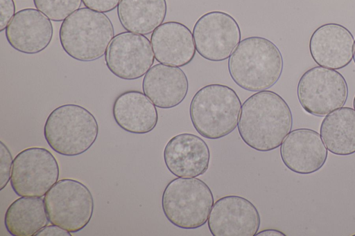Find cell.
<instances>
[{
    "mask_svg": "<svg viewBox=\"0 0 355 236\" xmlns=\"http://www.w3.org/2000/svg\"><path fill=\"white\" fill-rule=\"evenodd\" d=\"M292 127L293 115L288 105L272 91H258L241 105L238 131L242 140L256 151L278 148Z\"/></svg>",
    "mask_w": 355,
    "mask_h": 236,
    "instance_id": "cell-1",
    "label": "cell"
},
{
    "mask_svg": "<svg viewBox=\"0 0 355 236\" xmlns=\"http://www.w3.org/2000/svg\"><path fill=\"white\" fill-rule=\"evenodd\" d=\"M232 80L253 92L267 90L279 80L284 60L279 48L263 37L252 36L240 42L228 60Z\"/></svg>",
    "mask_w": 355,
    "mask_h": 236,
    "instance_id": "cell-2",
    "label": "cell"
},
{
    "mask_svg": "<svg viewBox=\"0 0 355 236\" xmlns=\"http://www.w3.org/2000/svg\"><path fill=\"white\" fill-rule=\"evenodd\" d=\"M241 102L236 91L221 84L200 88L190 102L189 116L196 131L208 139H219L237 127Z\"/></svg>",
    "mask_w": 355,
    "mask_h": 236,
    "instance_id": "cell-3",
    "label": "cell"
},
{
    "mask_svg": "<svg viewBox=\"0 0 355 236\" xmlns=\"http://www.w3.org/2000/svg\"><path fill=\"white\" fill-rule=\"evenodd\" d=\"M110 18L103 12L81 8L62 21L60 43L71 57L80 62L101 58L114 38Z\"/></svg>",
    "mask_w": 355,
    "mask_h": 236,
    "instance_id": "cell-4",
    "label": "cell"
},
{
    "mask_svg": "<svg viewBox=\"0 0 355 236\" xmlns=\"http://www.w3.org/2000/svg\"><path fill=\"white\" fill-rule=\"evenodd\" d=\"M98 134V125L94 116L75 104L54 109L44 126V136L49 147L66 156H78L87 151Z\"/></svg>",
    "mask_w": 355,
    "mask_h": 236,
    "instance_id": "cell-5",
    "label": "cell"
},
{
    "mask_svg": "<svg viewBox=\"0 0 355 236\" xmlns=\"http://www.w3.org/2000/svg\"><path fill=\"white\" fill-rule=\"evenodd\" d=\"M214 200L210 188L196 177H178L165 187L162 208L168 221L183 229H196L208 220Z\"/></svg>",
    "mask_w": 355,
    "mask_h": 236,
    "instance_id": "cell-6",
    "label": "cell"
},
{
    "mask_svg": "<svg viewBox=\"0 0 355 236\" xmlns=\"http://www.w3.org/2000/svg\"><path fill=\"white\" fill-rule=\"evenodd\" d=\"M49 222L70 233L83 230L94 212V199L89 188L71 179L58 181L44 198Z\"/></svg>",
    "mask_w": 355,
    "mask_h": 236,
    "instance_id": "cell-7",
    "label": "cell"
},
{
    "mask_svg": "<svg viewBox=\"0 0 355 236\" xmlns=\"http://www.w3.org/2000/svg\"><path fill=\"white\" fill-rule=\"evenodd\" d=\"M297 96L306 112L324 116L344 106L348 97V86L338 71L316 66L306 71L300 78Z\"/></svg>",
    "mask_w": 355,
    "mask_h": 236,
    "instance_id": "cell-8",
    "label": "cell"
},
{
    "mask_svg": "<svg viewBox=\"0 0 355 236\" xmlns=\"http://www.w3.org/2000/svg\"><path fill=\"white\" fill-rule=\"evenodd\" d=\"M59 174L51 152L43 147H28L13 160L10 185L19 197H42L58 181Z\"/></svg>",
    "mask_w": 355,
    "mask_h": 236,
    "instance_id": "cell-9",
    "label": "cell"
},
{
    "mask_svg": "<svg viewBox=\"0 0 355 236\" xmlns=\"http://www.w3.org/2000/svg\"><path fill=\"white\" fill-rule=\"evenodd\" d=\"M192 33L197 53L216 62L229 59L241 38L236 19L218 10L202 15L195 23Z\"/></svg>",
    "mask_w": 355,
    "mask_h": 236,
    "instance_id": "cell-10",
    "label": "cell"
},
{
    "mask_svg": "<svg viewBox=\"0 0 355 236\" xmlns=\"http://www.w3.org/2000/svg\"><path fill=\"white\" fill-rule=\"evenodd\" d=\"M105 61L113 75L132 80L145 75L154 63L155 55L145 35L126 31L114 37L105 53Z\"/></svg>",
    "mask_w": 355,
    "mask_h": 236,
    "instance_id": "cell-11",
    "label": "cell"
},
{
    "mask_svg": "<svg viewBox=\"0 0 355 236\" xmlns=\"http://www.w3.org/2000/svg\"><path fill=\"white\" fill-rule=\"evenodd\" d=\"M260 224V215L255 206L237 195L218 199L207 220L209 230L214 236H254Z\"/></svg>",
    "mask_w": 355,
    "mask_h": 236,
    "instance_id": "cell-12",
    "label": "cell"
},
{
    "mask_svg": "<svg viewBox=\"0 0 355 236\" xmlns=\"http://www.w3.org/2000/svg\"><path fill=\"white\" fill-rule=\"evenodd\" d=\"M328 150L320 134L309 128L290 131L280 145V156L284 165L300 174H309L324 165Z\"/></svg>",
    "mask_w": 355,
    "mask_h": 236,
    "instance_id": "cell-13",
    "label": "cell"
},
{
    "mask_svg": "<svg viewBox=\"0 0 355 236\" xmlns=\"http://www.w3.org/2000/svg\"><path fill=\"white\" fill-rule=\"evenodd\" d=\"M163 154L167 169L177 177H198L209 168V148L204 140L193 134L182 133L172 137Z\"/></svg>",
    "mask_w": 355,
    "mask_h": 236,
    "instance_id": "cell-14",
    "label": "cell"
},
{
    "mask_svg": "<svg viewBox=\"0 0 355 236\" xmlns=\"http://www.w3.org/2000/svg\"><path fill=\"white\" fill-rule=\"evenodd\" d=\"M354 44V36L346 27L327 23L313 31L309 46L311 56L318 66L337 70L352 62Z\"/></svg>",
    "mask_w": 355,
    "mask_h": 236,
    "instance_id": "cell-15",
    "label": "cell"
},
{
    "mask_svg": "<svg viewBox=\"0 0 355 236\" xmlns=\"http://www.w3.org/2000/svg\"><path fill=\"white\" fill-rule=\"evenodd\" d=\"M51 19L34 8H24L15 13L7 28L6 37L15 50L36 54L44 50L53 37Z\"/></svg>",
    "mask_w": 355,
    "mask_h": 236,
    "instance_id": "cell-16",
    "label": "cell"
},
{
    "mask_svg": "<svg viewBox=\"0 0 355 236\" xmlns=\"http://www.w3.org/2000/svg\"><path fill=\"white\" fill-rule=\"evenodd\" d=\"M150 43L155 60L163 64L184 66L196 55L193 33L178 21H169L159 25L152 33Z\"/></svg>",
    "mask_w": 355,
    "mask_h": 236,
    "instance_id": "cell-17",
    "label": "cell"
},
{
    "mask_svg": "<svg viewBox=\"0 0 355 236\" xmlns=\"http://www.w3.org/2000/svg\"><path fill=\"white\" fill-rule=\"evenodd\" d=\"M142 89L157 107L171 109L186 98L189 81L180 68L159 63L153 66L145 74Z\"/></svg>",
    "mask_w": 355,
    "mask_h": 236,
    "instance_id": "cell-18",
    "label": "cell"
},
{
    "mask_svg": "<svg viewBox=\"0 0 355 236\" xmlns=\"http://www.w3.org/2000/svg\"><path fill=\"white\" fill-rule=\"evenodd\" d=\"M112 115L122 129L132 134L149 133L158 122L156 106L144 93L135 90L126 91L116 98Z\"/></svg>",
    "mask_w": 355,
    "mask_h": 236,
    "instance_id": "cell-19",
    "label": "cell"
},
{
    "mask_svg": "<svg viewBox=\"0 0 355 236\" xmlns=\"http://www.w3.org/2000/svg\"><path fill=\"white\" fill-rule=\"evenodd\" d=\"M166 0H120L119 20L127 31L148 35L161 25L166 16Z\"/></svg>",
    "mask_w": 355,
    "mask_h": 236,
    "instance_id": "cell-20",
    "label": "cell"
},
{
    "mask_svg": "<svg viewBox=\"0 0 355 236\" xmlns=\"http://www.w3.org/2000/svg\"><path fill=\"white\" fill-rule=\"evenodd\" d=\"M320 134L327 150L338 156L355 153V109L342 107L322 120Z\"/></svg>",
    "mask_w": 355,
    "mask_h": 236,
    "instance_id": "cell-21",
    "label": "cell"
},
{
    "mask_svg": "<svg viewBox=\"0 0 355 236\" xmlns=\"http://www.w3.org/2000/svg\"><path fill=\"white\" fill-rule=\"evenodd\" d=\"M49 222L44 199L20 197L7 208L4 224L12 236H33Z\"/></svg>",
    "mask_w": 355,
    "mask_h": 236,
    "instance_id": "cell-22",
    "label": "cell"
},
{
    "mask_svg": "<svg viewBox=\"0 0 355 236\" xmlns=\"http://www.w3.org/2000/svg\"><path fill=\"white\" fill-rule=\"evenodd\" d=\"M82 0H33L35 8L51 21H64L79 9Z\"/></svg>",
    "mask_w": 355,
    "mask_h": 236,
    "instance_id": "cell-23",
    "label": "cell"
},
{
    "mask_svg": "<svg viewBox=\"0 0 355 236\" xmlns=\"http://www.w3.org/2000/svg\"><path fill=\"white\" fill-rule=\"evenodd\" d=\"M0 190H2L10 181L13 160L8 147L0 142Z\"/></svg>",
    "mask_w": 355,
    "mask_h": 236,
    "instance_id": "cell-24",
    "label": "cell"
},
{
    "mask_svg": "<svg viewBox=\"0 0 355 236\" xmlns=\"http://www.w3.org/2000/svg\"><path fill=\"white\" fill-rule=\"evenodd\" d=\"M15 15L13 0H0V32L5 30Z\"/></svg>",
    "mask_w": 355,
    "mask_h": 236,
    "instance_id": "cell-25",
    "label": "cell"
},
{
    "mask_svg": "<svg viewBox=\"0 0 355 236\" xmlns=\"http://www.w3.org/2000/svg\"><path fill=\"white\" fill-rule=\"evenodd\" d=\"M84 6L91 10L108 12L115 9L120 0H82Z\"/></svg>",
    "mask_w": 355,
    "mask_h": 236,
    "instance_id": "cell-26",
    "label": "cell"
},
{
    "mask_svg": "<svg viewBox=\"0 0 355 236\" xmlns=\"http://www.w3.org/2000/svg\"><path fill=\"white\" fill-rule=\"evenodd\" d=\"M36 236H71L69 231L54 224L47 225L39 230Z\"/></svg>",
    "mask_w": 355,
    "mask_h": 236,
    "instance_id": "cell-27",
    "label": "cell"
},
{
    "mask_svg": "<svg viewBox=\"0 0 355 236\" xmlns=\"http://www.w3.org/2000/svg\"><path fill=\"white\" fill-rule=\"evenodd\" d=\"M257 236H285L286 235L277 229H265L257 232Z\"/></svg>",
    "mask_w": 355,
    "mask_h": 236,
    "instance_id": "cell-28",
    "label": "cell"
},
{
    "mask_svg": "<svg viewBox=\"0 0 355 236\" xmlns=\"http://www.w3.org/2000/svg\"><path fill=\"white\" fill-rule=\"evenodd\" d=\"M353 60H354V64H355V41H354V49H353Z\"/></svg>",
    "mask_w": 355,
    "mask_h": 236,
    "instance_id": "cell-29",
    "label": "cell"
},
{
    "mask_svg": "<svg viewBox=\"0 0 355 236\" xmlns=\"http://www.w3.org/2000/svg\"><path fill=\"white\" fill-rule=\"evenodd\" d=\"M353 106H354V108L355 109V96H354V98Z\"/></svg>",
    "mask_w": 355,
    "mask_h": 236,
    "instance_id": "cell-30",
    "label": "cell"
}]
</instances>
